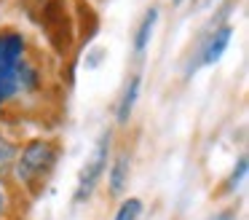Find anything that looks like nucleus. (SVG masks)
<instances>
[{
  "mask_svg": "<svg viewBox=\"0 0 249 220\" xmlns=\"http://www.w3.org/2000/svg\"><path fill=\"white\" fill-rule=\"evenodd\" d=\"M137 97H140V75H134V78L126 83V91H124V97H121V105H118V121L121 123L129 121L131 110H134V105H137Z\"/></svg>",
  "mask_w": 249,
  "mask_h": 220,
  "instance_id": "5",
  "label": "nucleus"
},
{
  "mask_svg": "<svg viewBox=\"0 0 249 220\" xmlns=\"http://www.w3.org/2000/svg\"><path fill=\"white\" fill-rule=\"evenodd\" d=\"M212 3H214V0H193V11H204V8H209Z\"/></svg>",
  "mask_w": 249,
  "mask_h": 220,
  "instance_id": "11",
  "label": "nucleus"
},
{
  "mask_svg": "<svg viewBox=\"0 0 249 220\" xmlns=\"http://www.w3.org/2000/svg\"><path fill=\"white\" fill-rule=\"evenodd\" d=\"M244 177H247V156H241V159H238V164H236V169H233V175L228 177V191H233V188L241 185Z\"/></svg>",
  "mask_w": 249,
  "mask_h": 220,
  "instance_id": "10",
  "label": "nucleus"
},
{
  "mask_svg": "<svg viewBox=\"0 0 249 220\" xmlns=\"http://www.w3.org/2000/svg\"><path fill=\"white\" fill-rule=\"evenodd\" d=\"M231 38H233V27H231V24L212 27L209 35L204 38V43H201V48H198V59H196V62H190L188 75H193L198 67H209V64H217V62H220V57L225 54Z\"/></svg>",
  "mask_w": 249,
  "mask_h": 220,
  "instance_id": "4",
  "label": "nucleus"
},
{
  "mask_svg": "<svg viewBox=\"0 0 249 220\" xmlns=\"http://www.w3.org/2000/svg\"><path fill=\"white\" fill-rule=\"evenodd\" d=\"M38 89V73L24 59V38L0 32V105Z\"/></svg>",
  "mask_w": 249,
  "mask_h": 220,
  "instance_id": "1",
  "label": "nucleus"
},
{
  "mask_svg": "<svg viewBox=\"0 0 249 220\" xmlns=\"http://www.w3.org/2000/svg\"><path fill=\"white\" fill-rule=\"evenodd\" d=\"M54 164H56V148L51 142L35 140V142H30L27 148L22 150V156L17 159V177L27 188L38 191L46 182V177L54 172Z\"/></svg>",
  "mask_w": 249,
  "mask_h": 220,
  "instance_id": "2",
  "label": "nucleus"
},
{
  "mask_svg": "<svg viewBox=\"0 0 249 220\" xmlns=\"http://www.w3.org/2000/svg\"><path fill=\"white\" fill-rule=\"evenodd\" d=\"M140 215H142V201L140 199H126V201L121 204L115 220H137Z\"/></svg>",
  "mask_w": 249,
  "mask_h": 220,
  "instance_id": "9",
  "label": "nucleus"
},
{
  "mask_svg": "<svg viewBox=\"0 0 249 220\" xmlns=\"http://www.w3.org/2000/svg\"><path fill=\"white\" fill-rule=\"evenodd\" d=\"M174 3H182V0H174Z\"/></svg>",
  "mask_w": 249,
  "mask_h": 220,
  "instance_id": "13",
  "label": "nucleus"
},
{
  "mask_svg": "<svg viewBox=\"0 0 249 220\" xmlns=\"http://www.w3.org/2000/svg\"><path fill=\"white\" fill-rule=\"evenodd\" d=\"M0 212H3V196H0Z\"/></svg>",
  "mask_w": 249,
  "mask_h": 220,
  "instance_id": "12",
  "label": "nucleus"
},
{
  "mask_svg": "<svg viewBox=\"0 0 249 220\" xmlns=\"http://www.w3.org/2000/svg\"><path fill=\"white\" fill-rule=\"evenodd\" d=\"M107 153H110V132H105L102 137L97 140L91 156L86 159V164H83V169H81L78 188H75V201H83V199H89L94 193V188H97L105 166H107Z\"/></svg>",
  "mask_w": 249,
  "mask_h": 220,
  "instance_id": "3",
  "label": "nucleus"
},
{
  "mask_svg": "<svg viewBox=\"0 0 249 220\" xmlns=\"http://www.w3.org/2000/svg\"><path fill=\"white\" fill-rule=\"evenodd\" d=\"M129 166H131L129 153H124V156L115 159L113 169H110V191H113V193H124L126 180H129Z\"/></svg>",
  "mask_w": 249,
  "mask_h": 220,
  "instance_id": "6",
  "label": "nucleus"
},
{
  "mask_svg": "<svg viewBox=\"0 0 249 220\" xmlns=\"http://www.w3.org/2000/svg\"><path fill=\"white\" fill-rule=\"evenodd\" d=\"M14 161H17V148H14L11 140H6L0 134V177L6 175V172H11Z\"/></svg>",
  "mask_w": 249,
  "mask_h": 220,
  "instance_id": "8",
  "label": "nucleus"
},
{
  "mask_svg": "<svg viewBox=\"0 0 249 220\" xmlns=\"http://www.w3.org/2000/svg\"><path fill=\"white\" fill-rule=\"evenodd\" d=\"M156 19H158V8H150L145 14V19H142L140 30H137V38H134L137 51H145L147 48V43H150V38H153V30H156Z\"/></svg>",
  "mask_w": 249,
  "mask_h": 220,
  "instance_id": "7",
  "label": "nucleus"
}]
</instances>
